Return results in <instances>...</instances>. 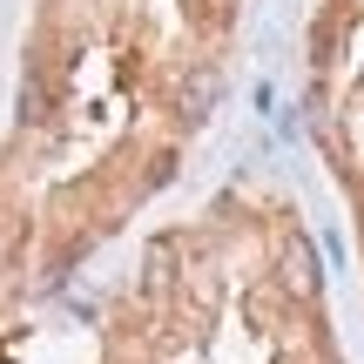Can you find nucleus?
Returning a JSON list of instances; mask_svg holds the SVG:
<instances>
[{"mask_svg":"<svg viewBox=\"0 0 364 364\" xmlns=\"http://www.w3.org/2000/svg\"><path fill=\"white\" fill-rule=\"evenodd\" d=\"M149 277H156V284H169V277H176V243H169V236L149 243Z\"/></svg>","mask_w":364,"mask_h":364,"instance_id":"nucleus-2","label":"nucleus"},{"mask_svg":"<svg viewBox=\"0 0 364 364\" xmlns=\"http://www.w3.org/2000/svg\"><path fill=\"white\" fill-rule=\"evenodd\" d=\"M277 270H284V290H290V297H317V284H324L317 250L304 243V236H290V243H284V263H277Z\"/></svg>","mask_w":364,"mask_h":364,"instance_id":"nucleus-1","label":"nucleus"}]
</instances>
